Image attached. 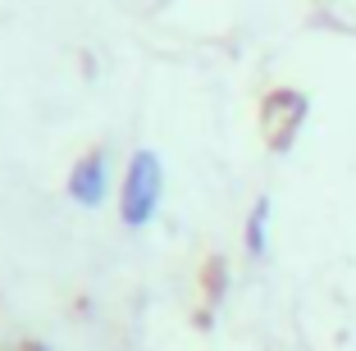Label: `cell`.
<instances>
[{
  "label": "cell",
  "mask_w": 356,
  "mask_h": 351,
  "mask_svg": "<svg viewBox=\"0 0 356 351\" xmlns=\"http://www.w3.org/2000/svg\"><path fill=\"white\" fill-rule=\"evenodd\" d=\"M265 215H270V201H256L252 224H247V251H252V256L265 251Z\"/></svg>",
  "instance_id": "cell-3"
},
{
  "label": "cell",
  "mask_w": 356,
  "mask_h": 351,
  "mask_svg": "<svg viewBox=\"0 0 356 351\" xmlns=\"http://www.w3.org/2000/svg\"><path fill=\"white\" fill-rule=\"evenodd\" d=\"M69 197H74L78 206H101V197H105V155H87L83 165L74 169Z\"/></svg>",
  "instance_id": "cell-2"
},
{
  "label": "cell",
  "mask_w": 356,
  "mask_h": 351,
  "mask_svg": "<svg viewBox=\"0 0 356 351\" xmlns=\"http://www.w3.org/2000/svg\"><path fill=\"white\" fill-rule=\"evenodd\" d=\"M160 187H165V178H160V160L151 151H137L133 160H128V178H124V197H119V210H124V224L142 228L151 215L160 210Z\"/></svg>",
  "instance_id": "cell-1"
}]
</instances>
